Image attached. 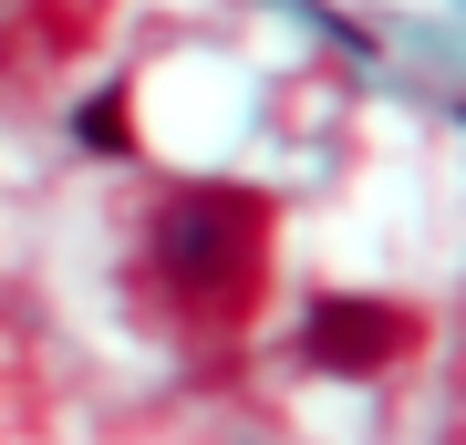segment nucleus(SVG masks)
I'll use <instances>...</instances> for the list:
<instances>
[{
    "label": "nucleus",
    "mask_w": 466,
    "mask_h": 445,
    "mask_svg": "<svg viewBox=\"0 0 466 445\" xmlns=\"http://www.w3.org/2000/svg\"><path fill=\"white\" fill-rule=\"evenodd\" d=\"M259 238H269V207L249 187H187L167 207V269L187 300H208V311H238V300L259 290Z\"/></svg>",
    "instance_id": "f257e3e1"
},
{
    "label": "nucleus",
    "mask_w": 466,
    "mask_h": 445,
    "mask_svg": "<svg viewBox=\"0 0 466 445\" xmlns=\"http://www.w3.org/2000/svg\"><path fill=\"white\" fill-rule=\"evenodd\" d=\"M300 352L321 373H383V363L415 352V311H394V300H311Z\"/></svg>",
    "instance_id": "f03ea898"
},
{
    "label": "nucleus",
    "mask_w": 466,
    "mask_h": 445,
    "mask_svg": "<svg viewBox=\"0 0 466 445\" xmlns=\"http://www.w3.org/2000/svg\"><path fill=\"white\" fill-rule=\"evenodd\" d=\"M84 146H94V156H135V115H125V94H94V104H84Z\"/></svg>",
    "instance_id": "7ed1b4c3"
}]
</instances>
